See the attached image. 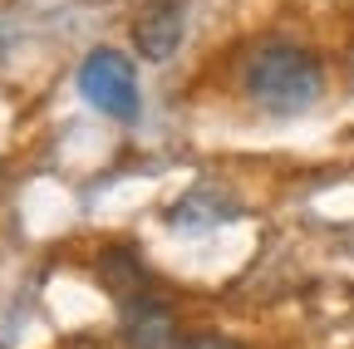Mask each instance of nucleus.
I'll return each mask as SVG.
<instances>
[{
  "label": "nucleus",
  "mask_w": 354,
  "mask_h": 349,
  "mask_svg": "<svg viewBox=\"0 0 354 349\" xmlns=\"http://www.w3.org/2000/svg\"><path fill=\"white\" fill-rule=\"evenodd\" d=\"M241 89L256 109L276 113V118H295L310 113L325 94V64L315 50L290 45V39H266L256 45L241 64Z\"/></svg>",
  "instance_id": "f257e3e1"
},
{
  "label": "nucleus",
  "mask_w": 354,
  "mask_h": 349,
  "mask_svg": "<svg viewBox=\"0 0 354 349\" xmlns=\"http://www.w3.org/2000/svg\"><path fill=\"white\" fill-rule=\"evenodd\" d=\"M79 94L94 104L99 113L118 118V123H138L143 99H138V69L128 64V55L118 50H88L79 64Z\"/></svg>",
  "instance_id": "f03ea898"
},
{
  "label": "nucleus",
  "mask_w": 354,
  "mask_h": 349,
  "mask_svg": "<svg viewBox=\"0 0 354 349\" xmlns=\"http://www.w3.org/2000/svg\"><path fill=\"white\" fill-rule=\"evenodd\" d=\"M118 330H123L128 349H167L177 339V315L153 290H138V295L118 300Z\"/></svg>",
  "instance_id": "7ed1b4c3"
},
{
  "label": "nucleus",
  "mask_w": 354,
  "mask_h": 349,
  "mask_svg": "<svg viewBox=\"0 0 354 349\" xmlns=\"http://www.w3.org/2000/svg\"><path fill=\"white\" fill-rule=\"evenodd\" d=\"M183 35H187V0H153L133 20V45H138V55L148 64L172 59L177 45H183Z\"/></svg>",
  "instance_id": "20e7f679"
},
{
  "label": "nucleus",
  "mask_w": 354,
  "mask_h": 349,
  "mask_svg": "<svg viewBox=\"0 0 354 349\" xmlns=\"http://www.w3.org/2000/svg\"><path fill=\"white\" fill-rule=\"evenodd\" d=\"M99 285H104L109 295H118V300L148 290V266H143V256L133 251V246H109V251H99Z\"/></svg>",
  "instance_id": "39448f33"
},
{
  "label": "nucleus",
  "mask_w": 354,
  "mask_h": 349,
  "mask_svg": "<svg viewBox=\"0 0 354 349\" xmlns=\"http://www.w3.org/2000/svg\"><path fill=\"white\" fill-rule=\"evenodd\" d=\"M177 349H241V344H232V339H221V334H192V339H183Z\"/></svg>",
  "instance_id": "423d86ee"
},
{
  "label": "nucleus",
  "mask_w": 354,
  "mask_h": 349,
  "mask_svg": "<svg viewBox=\"0 0 354 349\" xmlns=\"http://www.w3.org/2000/svg\"><path fill=\"white\" fill-rule=\"evenodd\" d=\"M0 59H6V39H0Z\"/></svg>",
  "instance_id": "0eeeda50"
}]
</instances>
